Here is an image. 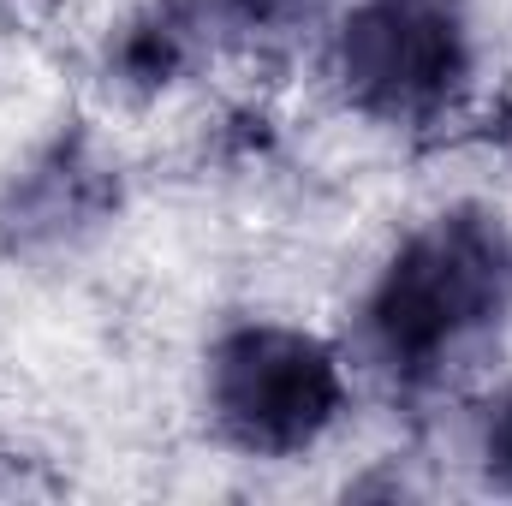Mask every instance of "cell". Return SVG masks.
<instances>
[{"label":"cell","instance_id":"1","mask_svg":"<svg viewBox=\"0 0 512 506\" xmlns=\"http://www.w3.org/2000/svg\"><path fill=\"white\" fill-rule=\"evenodd\" d=\"M512 298V233L483 209H453L411 233L370 298V334L393 370H435Z\"/></svg>","mask_w":512,"mask_h":506},{"label":"cell","instance_id":"2","mask_svg":"<svg viewBox=\"0 0 512 506\" xmlns=\"http://www.w3.org/2000/svg\"><path fill=\"white\" fill-rule=\"evenodd\" d=\"M340 364L298 328H239L215 346L209 405L245 453H298L340 411Z\"/></svg>","mask_w":512,"mask_h":506},{"label":"cell","instance_id":"3","mask_svg":"<svg viewBox=\"0 0 512 506\" xmlns=\"http://www.w3.org/2000/svg\"><path fill=\"white\" fill-rule=\"evenodd\" d=\"M346 96L376 120H429L465 84V30L441 0H370L334 42Z\"/></svg>","mask_w":512,"mask_h":506},{"label":"cell","instance_id":"4","mask_svg":"<svg viewBox=\"0 0 512 506\" xmlns=\"http://www.w3.org/2000/svg\"><path fill=\"white\" fill-rule=\"evenodd\" d=\"M215 12H227V18H239V24H274L280 12H292L298 0H209Z\"/></svg>","mask_w":512,"mask_h":506},{"label":"cell","instance_id":"5","mask_svg":"<svg viewBox=\"0 0 512 506\" xmlns=\"http://www.w3.org/2000/svg\"><path fill=\"white\" fill-rule=\"evenodd\" d=\"M489 459L512 477V399L501 405V417H495V429H489Z\"/></svg>","mask_w":512,"mask_h":506}]
</instances>
